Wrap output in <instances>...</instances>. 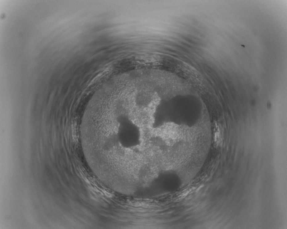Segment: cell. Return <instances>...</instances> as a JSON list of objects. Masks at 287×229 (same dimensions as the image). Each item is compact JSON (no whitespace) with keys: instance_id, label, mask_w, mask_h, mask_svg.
<instances>
[{"instance_id":"obj_1","label":"cell","mask_w":287,"mask_h":229,"mask_svg":"<svg viewBox=\"0 0 287 229\" xmlns=\"http://www.w3.org/2000/svg\"><path fill=\"white\" fill-rule=\"evenodd\" d=\"M221 137L219 125L216 123L215 126V142L217 145H218L220 144L222 141Z\"/></svg>"}]
</instances>
